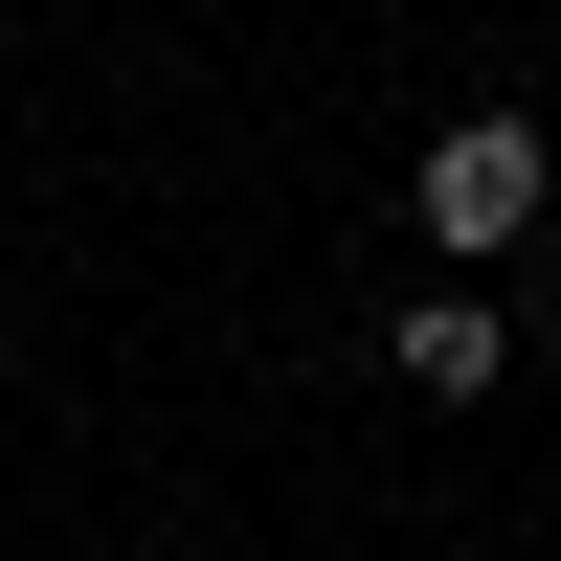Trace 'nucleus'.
<instances>
[{
	"label": "nucleus",
	"mask_w": 561,
	"mask_h": 561,
	"mask_svg": "<svg viewBox=\"0 0 561 561\" xmlns=\"http://www.w3.org/2000/svg\"><path fill=\"white\" fill-rule=\"evenodd\" d=\"M404 203H427V248H449V270H494V248H517V225L561 203V158H539L517 113H449V135H427V180H404Z\"/></svg>",
	"instance_id": "obj_1"
},
{
	"label": "nucleus",
	"mask_w": 561,
	"mask_h": 561,
	"mask_svg": "<svg viewBox=\"0 0 561 561\" xmlns=\"http://www.w3.org/2000/svg\"><path fill=\"white\" fill-rule=\"evenodd\" d=\"M494 359H517V314H494V293H427V314H404V382H427V404H472Z\"/></svg>",
	"instance_id": "obj_2"
},
{
	"label": "nucleus",
	"mask_w": 561,
	"mask_h": 561,
	"mask_svg": "<svg viewBox=\"0 0 561 561\" xmlns=\"http://www.w3.org/2000/svg\"><path fill=\"white\" fill-rule=\"evenodd\" d=\"M539 359H561V293H539Z\"/></svg>",
	"instance_id": "obj_3"
}]
</instances>
